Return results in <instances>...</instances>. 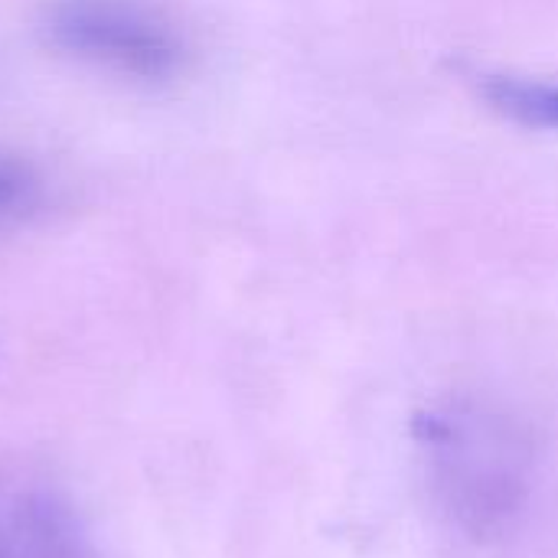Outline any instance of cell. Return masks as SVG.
Listing matches in <instances>:
<instances>
[{"label": "cell", "mask_w": 558, "mask_h": 558, "mask_svg": "<svg viewBox=\"0 0 558 558\" xmlns=\"http://www.w3.org/2000/svg\"><path fill=\"white\" fill-rule=\"evenodd\" d=\"M481 95L494 111L526 128L558 131V82L526 75H481Z\"/></svg>", "instance_id": "277c9868"}, {"label": "cell", "mask_w": 558, "mask_h": 558, "mask_svg": "<svg viewBox=\"0 0 558 558\" xmlns=\"http://www.w3.org/2000/svg\"><path fill=\"white\" fill-rule=\"evenodd\" d=\"M43 33L59 52L141 82L180 75L190 56L180 23L154 0H49Z\"/></svg>", "instance_id": "7a4b0ae2"}, {"label": "cell", "mask_w": 558, "mask_h": 558, "mask_svg": "<svg viewBox=\"0 0 558 558\" xmlns=\"http://www.w3.org/2000/svg\"><path fill=\"white\" fill-rule=\"evenodd\" d=\"M0 558H98L75 504L49 481L0 477Z\"/></svg>", "instance_id": "3957f363"}, {"label": "cell", "mask_w": 558, "mask_h": 558, "mask_svg": "<svg viewBox=\"0 0 558 558\" xmlns=\"http://www.w3.org/2000/svg\"><path fill=\"white\" fill-rule=\"evenodd\" d=\"M415 438L441 510L464 533L490 539L510 530L536 468V441L517 415L481 399H451L422 415Z\"/></svg>", "instance_id": "6da1fadb"}, {"label": "cell", "mask_w": 558, "mask_h": 558, "mask_svg": "<svg viewBox=\"0 0 558 558\" xmlns=\"http://www.w3.org/2000/svg\"><path fill=\"white\" fill-rule=\"evenodd\" d=\"M43 173L29 160L0 150V229L29 219L43 206Z\"/></svg>", "instance_id": "5b68a950"}]
</instances>
